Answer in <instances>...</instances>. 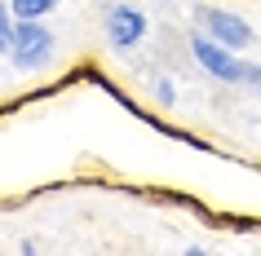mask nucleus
Masks as SVG:
<instances>
[{"label":"nucleus","instance_id":"obj_1","mask_svg":"<svg viewBox=\"0 0 261 256\" xmlns=\"http://www.w3.org/2000/svg\"><path fill=\"white\" fill-rule=\"evenodd\" d=\"M54 53V36L40 27V18H18L14 40H9V58L18 71H40Z\"/></svg>","mask_w":261,"mask_h":256},{"label":"nucleus","instance_id":"obj_2","mask_svg":"<svg viewBox=\"0 0 261 256\" xmlns=\"http://www.w3.org/2000/svg\"><path fill=\"white\" fill-rule=\"evenodd\" d=\"M195 62L208 71V75H217V80H226V84H239V80H248V67L244 62H234L230 53H226V44L221 40H195Z\"/></svg>","mask_w":261,"mask_h":256},{"label":"nucleus","instance_id":"obj_3","mask_svg":"<svg viewBox=\"0 0 261 256\" xmlns=\"http://www.w3.org/2000/svg\"><path fill=\"white\" fill-rule=\"evenodd\" d=\"M107 36L115 49H133L146 36V14H138L133 5H111L107 9Z\"/></svg>","mask_w":261,"mask_h":256},{"label":"nucleus","instance_id":"obj_4","mask_svg":"<svg viewBox=\"0 0 261 256\" xmlns=\"http://www.w3.org/2000/svg\"><path fill=\"white\" fill-rule=\"evenodd\" d=\"M204 22H208V31H213V40H221L226 49H248V44H252V31H248L244 18L221 14V9H208Z\"/></svg>","mask_w":261,"mask_h":256},{"label":"nucleus","instance_id":"obj_5","mask_svg":"<svg viewBox=\"0 0 261 256\" xmlns=\"http://www.w3.org/2000/svg\"><path fill=\"white\" fill-rule=\"evenodd\" d=\"M54 5H58V0H9L14 18H44Z\"/></svg>","mask_w":261,"mask_h":256},{"label":"nucleus","instance_id":"obj_6","mask_svg":"<svg viewBox=\"0 0 261 256\" xmlns=\"http://www.w3.org/2000/svg\"><path fill=\"white\" fill-rule=\"evenodd\" d=\"M9 40H14V9L0 5V49H9Z\"/></svg>","mask_w":261,"mask_h":256}]
</instances>
